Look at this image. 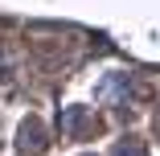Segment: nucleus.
I'll return each mask as SVG.
<instances>
[{
	"label": "nucleus",
	"mask_w": 160,
	"mask_h": 156,
	"mask_svg": "<svg viewBox=\"0 0 160 156\" xmlns=\"http://www.w3.org/2000/svg\"><path fill=\"white\" fill-rule=\"evenodd\" d=\"M21 152H29V156L45 152V132H41V123H37V119H29L25 128H21Z\"/></svg>",
	"instance_id": "obj_1"
},
{
	"label": "nucleus",
	"mask_w": 160,
	"mask_h": 156,
	"mask_svg": "<svg viewBox=\"0 0 160 156\" xmlns=\"http://www.w3.org/2000/svg\"><path fill=\"white\" fill-rule=\"evenodd\" d=\"M86 123H90V115H86L82 107H70L66 115H62V132H66V136H74L78 128H86Z\"/></svg>",
	"instance_id": "obj_2"
},
{
	"label": "nucleus",
	"mask_w": 160,
	"mask_h": 156,
	"mask_svg": "<svg viewBox=\"0 0 160 156\" xmlns=\"http://www.w3.org/2000/svg\"><path fill=\"white\" fill-rule=\"evenodd\" d=\"M115 156H144V144H140V140H127V144L115 148Z\"/></svg>",
	"instance_id": "obj_3"
}]
</instances>
